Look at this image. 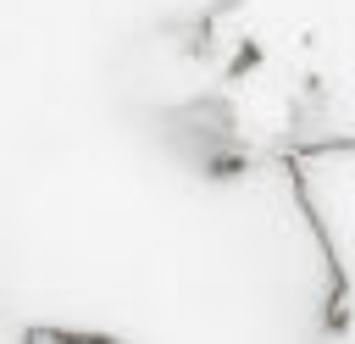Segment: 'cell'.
<instances>
[{
	"label": "cell",
	"instance_id": "obj_1",
	"mask_svg": "<svg viewBox=\"0 0 355 344\" xmlns=\"http://www.w3.org/2000/svg\"><path fill=\"white\" fill-rule=\"evenodd\" d=\"M294 200L327 255L333 272V300H327V327H349V222H355V144L349 139H316L283 155Z\"/></svg>",
	"mask_w": 355,
	"mask_h": 344
},
{
	"label": "cell",
	"instance_id": "obj_2",
	"mask_svg": "<svg viewBox=\"0 0 355 344\" xmlns=\"http://www.w3.org/2000/svg\"><path fill=\"white\" fill-rule=\"evenodd\" d=\"M28 344H111L105 333H61V327H28Z\"/></svg>",
	"mask_w": 355,
	"mask_h": 344
}]
</instances>
